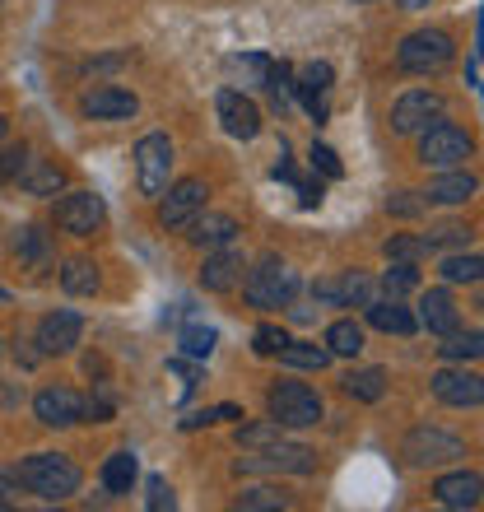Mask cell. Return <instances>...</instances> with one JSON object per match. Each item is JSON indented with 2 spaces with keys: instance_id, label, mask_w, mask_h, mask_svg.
Returning <instances> with one entry per match:
<instances>
[{
  "instance_id": "3957f363",
  "label": "cell",
  "mask_w": 484,
  "mask_h": 512,
  "mask_svg": "<svg viewBox=\"0 0 484 512\" xmlns=\"http://www.w3.org/2000/svg\"><path fill=\"white\" fill-rule=\"evenodd\" d=\"M452 56H457L452 33H443V28H415V33L396 47V66H401L405 75H438V70L452 66Z\"/></svg>"
},
{
  "instance_id": "277c9868",
  "label": "cell",
  "mask_w": 484,
  "mask_h": 512,
  "mask_svg": "<svg viewBox=\"0 0 484 512\" xmlns=\"http://www.w3.org/2000/svg\"><path fill=\"white\" fill-rule=\"evenodd\" d=\"M266 415L280 429H312L322 419V396L308 382H275L266 391Z\"/></svg>"
},
{
  "instance_id": "7a4b0ae2",
  "label": "cell",
  "mask_w": 484,
  "mask_h": 512,
  "mask_svg": "<svg viewBox=\"0 0 484 512\" xmlns=\"http://www.w3.org/2000/svg\"><path fill=\"white\" fill-rule=\"evenodd\" d=\"M247 303L261 312H275V308H289L298 294V275L284 266L280 256H261L256 270H247V284H242Z\"/></svg>"
},
{
  "instance_id": "ffe728a7",
  "label": "cell",
  "mask_w": 484,
  "mask_h": 512,
  "mask_svg": "<svg viewBox=\"0 0 484 512\" xmlns=\"http://www.w3.org/2000/svg\"><path fill=\"white\" fill-rule=\"evenodd\" d=\"M242 252H233V247H215V256H205L201 266V284L210 289V294H229L233 284L242 280Z\"/></svg>"
},
{
  "instance_id": "f1b7e54d",
  "label": "cell",
  "mask_w": 484,
  "mask_h": 512,
  "mask_svg": "<svg viewBox=\"0 0 484 512\" xmlns=\"http://www.w3.org/2000/svg\"><path fill=\"white\" fill-rule=\"evenodd\" d=\"M98 266L94 261H84V256H75V261H66V270H61V289L66 294H75V298H84V294H98Z\"/></svg>"
},
{
  "instance_id": "f907efd6",
  "label": "cell",
  "mask_w": 484,
  "mask_h": 512,
  "mask_svg": "<svg viewBox=\"0 0 484 512\" xmlns=\"http://www.w3.org/2000/svg\"><path fill=\"white\" fill-rule=\"evenodd\" d=\"M117 66H126V56H98V61H89V75H103V70H117Z\"/></svg>"
},
{
  "instance_id": "e0dca14e",
  "label": "cell",
  "mask_w": 484,
  "mask_h": 512,
  "mask_svg": "<svg viewBox=\"0 0 484 512\" xmlns=\"http://www.w3.org/2000/svg\"><path fill=\"white\" fill-rule=\"evenodd\" d=\"M238 219L233 215H219V210H201V215L187 219V243L191 247H205V252H215V247H233L238 238Z\"/></svg>"
},
{
  "instance_id": "7c38bea8",
  "label": "cell",
  "mask_w": 484,
  "mask_h": 512,
  "mask_svg": "<svg viewBox=\"0 0 484 512\" xmlns=\"http://www.w3.org/2000/svg\"><path fill=\"white\" fill-rule=\"evenodd\" d=\"M80 336H84V317L80 312H70V308H56V312H47L38 322V345L42 350V359L47 354H70L75 345H80Z\"/></svg>"
},
{
  "instance_id": "836d02e7",
  "label": "cell",
  "mask_w": 484,
  "mask_h": 512,
  "mask_svg": "<svg viewBox=\"0 0 484 512\" xmlns=\"http://www.w3.org/2000/svg\"><path fill=\"white\" fill-rule=\"evenodd\" d=\"M177 345H182L187 359H210L215 345H219V336H215V326H187V331L177 336Z\"/></svg>"
},
{
  "instance_id": "ab89813d",
  "label": "cell",
  "mask_w": 484,
  "mask_h": 512,
  "mask_svg": "<svg viewBox=\"0 0 484 512\" xmlns=\"http://www.w3.org/2000/svg\"><path fill=\"white\" fill-rule=\"evenodd\" d=\"M312 168H317V173H326V177H345V163H340V154L331 145H317V140H312Z\"/></svg>"
},
{
  "instance_id": "4dcf8cb0",
  "label": "cell",
  "mask_w": 484,
  "mask_h": 512,
  "mask_svg": "<svg viewBox=\"0 0 484 512\" xmlns=\"http://www.w3.org/2000/svg\"><path fill=\"white\" fill-rule=\"evenodd\" d=\"M326 350H331V354H345V359H354V354L363 350V326L350 322V317L331 322V326H326Z\"/></svg>"
},
{
  "instance_id": "83f0119b",
  "label": "cell",
  "mask_w": 484,
  "mask_h": 512,
  "mask_svg": "<svg viewBox=\"0 0 484 512\" xmlns=\"http://www.w3.org/2000/svg\"><path fill=\"white\" fill-rule=\"evenodd\" d=\"M14 256L28 261V266H47V256H52V238H47L38 224H24V229L14 233Z\"/></svg>"
},
{
  "instance_id": "8d00e7d4",
  "label": "cell",
  "mask_w": 484,
  "mask_h": 512,
  "mask_svg": "<svg viewBox=\"0 0 484 512\" xmlns=\"http://www.w3.org/2000/svg\"><path fill=\"white\" fill-rule=\"evenodd\" d=\"M233 508H247V512H256V508H289V494H280V489H247V494H238V503Z\"/></svg>"
},
{
  "instance_id": "5b68a950",
  "label": "cell",
  "mask_w": 484,
  "mask_h": 512,
  "mask_svg": "<svg viewBox=\"0 0 484 512\" xmlns=\"http://www.w3.org/2000/svg\"><path fill=\"white\" fill-rule=\"evenodd\" d=\"M475 154V140H471V131H461V126H452V122H438L433 126H424V135H419V163L424 168H461V163Z\"/></svg>"
},
{
  "instance_id": "4fadbf2b",
  "label": "cell",
  "mask_w": 484,
  "mask_h": 512,
  "mask_svg": "<svg viewBox=\"0 0 484 512\" xmlns=\"http://www.w3.org/2000/svg\"><path fill=\"white\" fill-rule=\"evenodd\" d=\"M238 471H289V475H312L317 471V452L312 447H298V443H275L266 447L261 457H247L238 461Z\"/></svg>"
},
{
  "instance_id": "6da1fadb",
  "label": "cell",
  "mask_w": 484,
  "mask_h": 512,
  "mask_svg": "<svg viewBox=\"0 0 484 512\" xmlns=\"http://www.w3.org/2000/svg\"><path fill=\"white\" fill-rule=\"evenodd\" d=\"M14 475H19V489L38 494L42 503H61L70 494H80V480H84L80 466L70 457H61V452H33V457H24L14 466Z\"/></svg>"
},
{
  "instance_id": "f35d334b",
  "label": "cell",
  "mask_w": 484,
  "mask_h": 512,
  "mask_svg": "<svg viewBox=\"0 0 484 512\" xmlns=\"http://www.w3.org/2000/svg\"><path fill=\"white\" fill-rule=\"evenodd\" d=\"M289 345V336H284L280 326H256V336H252V350L261 354V359H275V354Z\"/></svg>"
},
{
  "instance_id": "5bb4252c",
  "label": "cell",
  "mask_w": 484,
  "mask_h": 512,
  "mask_svg": "<svg viewBox=\"0 0 484 512\" xmlns=\"http://www.w3.org/2000/svg\"><path fill=\"white\" fill-rule=\"evenodd\" d=\"M215 108H219V122H224V131H229L233 140H256V135H261V112H256V103L247 94L219 89Z\"/></svg>"
},
{
  "instance_id": "7dc6e473",
  "label": "cell",
  "mask_w": 484,
  "mask_h": 512,
  "mask_svg": "<svg viewBox=\"0 0 484 512\" xmlns=\"http://www.w3.org/2000/svg\"><path fill=\"white\" fill-rule=\"evenodd\" d=\"M14 494H19V475H14L10 466H0V508H10Z\"/></svg>"
},
{
  "instance_id": "7402d4cb",
  "label": "cell",
  "mask_w": 484,
  "mask_h": 512,
  "mask_svg": "<svg viewBox=\"0 0 484 512\" xmlns=\"http://www.w3.org/2000/svg\"><path fill=\"white\" fill-rule=\"evenodd\" d=\"M19 187H24L28 196H61V191H66V168H61V163L28 159L24 173H19Z\"/></svg>"
},
{
  "instance_id": "44dd1931",
  "label": "cell",
  "mask_w": 484,
  "mask_h": 512,
  "mask_svg": "<svg viewBox=\"0 0 484 512\" xmlns=\"http://www.w3.org/2000/svg\"><path fill=\"white\" fill-rule=\"evenodd\" d=\"M368 326H377V331H387V336H415L419 322H415V312L401 308V298H387V303H368Z\"/></svg>"
},
{
  "instance_id": "b9f144b4",
  "label": "cell",
  "mask_w": 484,
  "mask_h": 512,
  "mask_svg": "<svg viewBox=\"0 0 484 512\" xmlns=\"http://www.w3.org/2000/svg\"><path fill=\"white\" fill-rule=\"evenodd\" d=\"M24 163H28V149L24 145H10L5 154H0V182H14V177L24 173Z\"/></svg>"
},
{
  "instance_id": "e575fe53",
  "label": "cell",
  "mask_w": 484,
  "mask_h": 512,
  "mask_svg": "<svg viewBox=\"0 0 484 512\" xmlns=\"http://www.w3.org/2000/svg\"><path fill=\"white\" fill-rule=\"evenodd\" d=\"M382 289H387V298H405L410 289H419V266H410V261H391L387 275H382Z\"/></svg>"
},
{
  "instance_id": "c3c4849f",
  "label": "cell",
  "mask_w": 484,
  "mask_h": 512,
  "mask_svg": "<svg viewBox=\"0 0 484 512\" xmlns=\"http://www.w3.org/2000/svg\"><path fill=\"white\" fill-rule=\"evenodd\" d=\"M298 205H303V210H317V205H322V182H298Z\"/></svg>"
},
{
  "instance_id": "cb8c5ba5",
  "label": "cell",
  "mask_w": 484,
  "mask_h": 512,
  "mask_svg": "<svg viewBox=\"0 0 484 512\" xmlns=\"http://www.w3.org/2000/svg\"><path fill=\"white\" fill-rule=\"evenodd\" d=\"M340 387H345V396H354V401H382L387 396V373L382 368H350L345 378H340Z\"/></svg>"
},
{
  "instance_id": "1f68e13d",
  "label": "cell",
  "mask_w": 484,
  "mask_h": 512,
  "mask_svg": "<svg viewBox=\"0 0 484 512\" xmlns=\"http://www.w3.org/2000/svg\"><path fill=\"white\" fill-rule=\"evenodd\" d=\"M480 275H484L480 252H461V256H447L443 261V280L447 284H480Z\"/></svg>"
},
{
  "instance_id": "4316f807",
  "label": "cell",
  "mask_w": 484,
  "mask_h": 512,
  "mask_svg": "<svg viewBox=\"0 0 484 512\" xmlns=\"http://www.w3.org/2000/svg\"><path fill=\"white\" fill-rule=\"evenodd\" d=\"M284 368H312V373H322L326 364H331V350H322V345H312V340H289L280 354H275Z\"/></svg>"
},
{
  "instance_id": "8fae6325",
  "label": "cell",
  "mask_w": 484,
  "mask_h": 512,
  "mask_svg": "<svg viewBox=\"0 0 484 512\" xmlns=\"http://www.w3.org/2000/svg\"><path fill=\"white\" fill-rule=\"evenodd\" d=\"M33 415L47 429H70V424H84V396L75 387H42L33 396Z\"/></svg>"
},
{
  "instance_id": "9a60e30c",
  "label": "cell",
  "mask_w": 484,
  "mask_h": 512,
  "mask_svg": "<svg viewBox=\"0 0 484 512\" xmlns=\"http://www.w3.org/2000/svg\"><path fill=\"white\" fill-rule=\"evenodd\" d=\"M433 396L443 405H457V410H475L484 401V378L466 373V368H443V373H433Z\"/></svg>"
},
{
  "instance_id": "52a82bcc",
  "label": "cell",
  "mask_w": 484,
  "mask_h": 512,
  "mask_svg": "<svg viewBox=\"0 0 484 512\" xmlns=\"http://www.w3.org/2000/svg\"><path fill=\"white\" fill-rule=\"evenodd\" d=\"M168 173H173V140L163 131L140 135V140H135V177H140V191H145V196H163Z\"/></svg>"
},
{
  "instance_id": "d6a6232c",
  "label": "cell",
  "mask_w": 484,
  "mask_h": 512,
  "mask_svg": "<svg viewBox=\"0 0 484 512\" xmlns=\"http://www.w3.org/2000/svg\"><path fill=\"white\" fill-rule=\"evenodd\" d=\"M284 433L275 419H256V424H238V447H252V452H266V447H275Z\"/></svg>"
},
{
  "instance_id": "bcb514c9",
  "label": "cell",
  "mask_w": 484,
  "mask_h": 512,
  "mask_svg": "<svg viewBox=\"0 0 484 512\" xmlns=\"http://www.w3.org/2000/svg\"><path fill=\"white\" fill-rule=\"evenodd\" d=\"M84 419L108 424V419H112V396H89V401H84Z\"/></svg>"
},
{
  "instance_id": "816d5d0a",
  "label": "cell",
  "mask_w": 484,
  "mask_h": 512,
  "mask_svg": "<svg viewBox=\"0 0 484 512\" xmlns=\"http://www.w3.org/2000/svg\"><path fill=\"white\" fill-rule=\"evenodd\" d=\"M405 10H424V5H429V0H401Z\"/></svg>"
},
{
  "instance_id": "60d3db41",
  "label": "cell",
  "mask_w": 484,
  "mask_h": 512,
  "mask_svg": "<svg viewBox=\"0 0 484 512\" xmlns=\"http://www.w3.org/2000/svg\"><path fill=\"white\" fill-rule=\"evenodd\" d=\"M336 80V70L326 66V61H308V66L298 70V84H308V89H331Z\"/></svg>"
},
{
  "instance_id": "f6af8a7d",
  "label": "cell",
  "mask_w": 484,
  "mask_h": 512,
  "mask_svg": "<svg viewBox=\"0 0 484 512\" xmlns=\"http://www.w3.org/2000/svg\"><path fill=\"white\" fill-rule=\"evenodd\" d=\"M391 215H401V219H415L419 210H424V201H415V191H401V196H391L387 201Z\"/></svg>"
},
{
  "instance_id": "d4e9b609",
  "label": "cell",
  "mask_w": 484,
  "mask_h": 512,
  "mask_svg": "<svg viewBox=\"0 0 484 512\" xmlns=\"http://www.w3.org/2000/svg\"><path fill=\"white\" fill-rule=\"evenodd\" d=\"M135 475H140V466H135V452H126V447L103 461V489H108V494H131Z\"/></svg>"
},
{
  "instance_id": "f546056e",
  "label": "cell",
  "mask_w": 484,
  "mask_h": 512,
  "mask_svg": "<svg viewBox=\"0 0 484 512\" xmlns=\"http://www.w3.org/2000/svg\"><path fill=\"white\" fill-rule=\"evenodd\" d=\"M336 289H340V308H368L377 298V284L363 275V270H345L336 280Z\"/></svg>"
},
{
  "instance_id": "681fc988",
  "label": "cell",
  "mask_w": 484,
  "mask_h": 512,
  "mask_svg": "<svg viewBox=\"0 0 484 512\" xmlns=\"http://www.w3.org/2000/svg\"><path fill=\"white\" fill-rule=\"evenodd\" d=\"M312 294L322 298V303H331V308H340V289H336V280H317V284H312Z\"/></svg>"
},
{
  "instance_id": "ee69618b",
  "label": "cell",
  "mask_w": 484,
  "mask_h": 512,
  "mask_svg": "<svg viewBox=\"0 0 484 512\" xmlns=\"http://www.w3.org/2000/svg\"><path fill=\"white\" fill-rule=\"evenodd\" d=\"M424 238H429V247H457V243H466V238H471V229H461V224H443V229L424 233Z\"/></svg>"
},
{
  "instance_id": "7bdbcfd3",
  "label": "cell",
  "mask_w": 484,
  "mask_h": 512,
  "mask_svg": "<svg viewBox=\"0 0 484 512\" xmlns=\"http://www.w3.org/2000/svg\"><path fill=\"white\" fill-rule=\"evenodd\" d=\"M145 489H149V499H145V503H149V512H163V508H173V503H177V499H173V489H168V480H163V475H149V485H145Z\"/></svg>"
},
{
  "instance_id": "2e32d148",
  "label": "cell",
  "mask_w": 484,
  "mask_h": 512,
  "mask_svg": "<svg viewBox=\"0 0 484 512\" xmlns=\"http://www.w3.org/2000/svg\"><path fill=\"white\" fill-rule=\"evenodd\" d=\"M135 108H140V98L131 89H117V84H98L80 98V112L94 122H121V117H135Z\"/></svg>"
},
{
  "instance_id": "74e56055",
  "label": "cell",
  "mask_w": 484,
  "mask_h": 512,
  "mask_svg": "<svg viewBox=\"0 0 484 512\" xmlns=\"http://www.w3.org/2000/svg\"><path fill=\"white\" fill-rule=\"evenodd\" d=\"M224 419H242L238 405H215V410H191L187 419H182V429H210V424H224Z\"/></svg>"
},
{
  "instance_id": "ac0fdd59",
  "label": "cell",
  "mask_w": 484,
  "mask_h": 512,
  "mask_svg": "<svg viewBox=\"0 0 484 512\" xmlns=\"http://www.w3.org/2000/svg\"><path fill=\"white\" fill-rule=\"evenodd\" d=\"M429 336H447V331H457L461 326V308L457 298L447 294V289H429V294L419 298V317H415Z\"/></svg>"
},
{
  "instance_id": "9c48e42d",
  "label": "cell",
  "mask_w": 484,
  "mask_h": 512,
  "mask_svg": "<svg viewBox=\"0 0 484 512\" xmlns=\"http://www.w3.org/2000/svg\"><path fill=\"white\" fill-rule=\"evenodd\" d=\"M103 224V201L94 191H66L56 201V229H66L70 238H94Z\"/></svg>"
},
{
  "instance_id": "484cf974",
  "label": "cell",
  "mask_w": 484,
  "mask_h": 512,
  "mask_svg": "<svg viewBox=\"0 0 484 512\" xmlns=\"http://www.w3.org/2000/svg\"><path fill=\"white\" fill-rule=\"evenodd\" d=\"M438 354H443V359H452V364H475V359H480L484 354V336L480 331H447L443 336V345H438Z\"/></svg>"
},
{
  "instance_id": "30bf717a",
  "label": "cell",
  "mask_w": 484,
  "mask_h": 512,
  "mask_svg": "<svg viewBox=\"0 0 484 512\" xmlns=\"http://www.w3.org/2000/svg\"><path fill=\"white\" fill-rule=\"evenodd\" d=\"M168 196H163L159 205V224L163 229H187L191 215H201L205 210V196H210V187H205L201 177H182V182H173V187H163Z\"/></svg>"
},
{
  "instance_id": "603a6c76",
  "label": "cell",
  "mask_w": 484,
  "mask_h": 512,
  "mask_svg": "<svg viewBox=\"0 0 484 512\" xmlns=\"http://www.w3.org/2000/svg\"><path fill=\"white\" fill-rule=\"evenodd\" d=\"M475 173H466V168H443V177L429 187V201L433 205H466L475 196Z\"/></svg>"
},
{
  "instance_id": "d6986e66",
  "label": "cell",
  "mask_w": 484,
  "mask_h": 512,
  "mask_svg": "<svg viewBox=\"0 0 484 512\" xmlns=\"http://www.w3.org/2000/svg\"><path fill=\"white\" fill-rule=\"evenodd\" d=\"M480 494H484V480L475 471H452L433 480V499L443 508H480Z\"/></svg>"
},
{
  "instance_id": "8992f818",
  "label": "cell",
  "mask_w": 484,
  "mask_h": 512,
  "mask_svg": "<svg viewBox=\"0 0 484 512\" xmlns=\"http://www.w3.org/2000/svg\"><path fill=\"white\" fill-rule=\"evenodd\" d=\"M401 452H405V461H410V466H452V461L466 457V443H461L457 433H447V429L415 424V429L405 433Z\"/></svg>"
},
{
  "instance_id": "d590c367",
  "label": "cell",
  "mask_w": 484,
  "mask_h": 512,
  "mask_svg": "<svg viewBox=\"0 0 484 512\" xmlns=\"http://www.w3.org/2000/svg\"><path fill=\"white\" fill-rule=\"evenodd\" d=\"M429 238H410V233H396V238H387V261H410V266H419L424 256H429Z\"/></svg>"
},
{
  "instance_id": "ba28073f",
  "label": "cell",
  "mask_w": 484,
  "mask_h": 512,
  "mask_svg": "<svg viewBox=\"0 0 484 512\" xmlns=\"http://www.w3.org/2000/svg\"><path fill=\"white\" fill-rule=\"evenodd\" d=\"M443 94H433V89H410L391 103V131L396 135H419L424 126H433L443 117Z\"/></svg>"
},
{
  "instance_id": "f5cc1de1",
  "label": "cell",
  "mask_w": 484,
  "mask_h": 512,
  "mask_svg": "<svg viewBox=\"0 0 484 512\" xmlns=\"http://www.w3.org/2000/svg\"><path fill=\"white\" fill-rule=\"evenodd\" d=\"M5 126H10V122H5V112H0V140H5Z\"/></svg>"
}]
</instances>
